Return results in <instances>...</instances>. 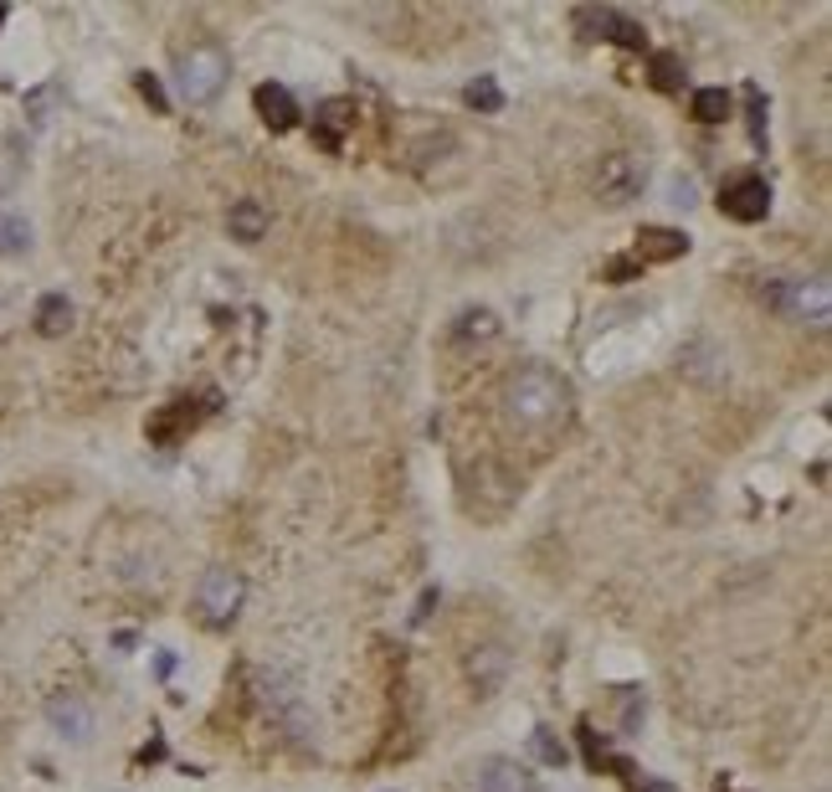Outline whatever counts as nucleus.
<instances>
[{
    "mask_svg": "<svg viewBox=\"0 0 832 792\" xmlns=\"http://www.w3.org/2000/svg\"><path fill=\"white\" fill-rule=\"evenodd\" d=\"M627 792H678L668 777H627Z\"/></svg>",
    "mask_w": 832,
    "mask_h": 792,
    "instance_id": "obj_27",
    "label": "nucleus"
},
{
    "mask_svg": "<svg viewBox=\"0 0 832 792\" xmlns=\"http://www.w3.org/2000/svg\"><path fill=\"white\" fill-rule=\"evenodd\" d=\"M227 227H232L236 242H263V232H268V212H263V201H236Z\"/></svg>",
    "mask_w": 832,
    "mask_h": 792,
    "instance_id": "obj_15",
    "label": "nucleus"
},
{
    "mask_svg": "<svg viewBox=\"0 0 832 792\" xmlns=\"http://www.w3.org/2000/svg\"><path fill=\"white\" fill-rule=\"evenodd\" d=\"M689 253V238L674 232V227H642L638 232V258L642 263H668V258H683Z\"/></svg>",
    "mask_w": 832,
    "mask_h": 792,
    "instance_id": "obj_13",
    "label": "nucleus"
},
{
    "mask_svg": "<svg viewBox=\"0 0 832 792\" xmlns=\"http://www.w3.org/2000/svg\"><path fill=\"white\" fill-rule=\"evenodd\" d=\"M135 88H139V99L150 103L155 114H170V99H165V88H159V78H150V73H139V78H135Z\"/></svg>",
    "mask_w": 832,
    "mask_h": 792,
    "instance_id": "obj_24",
    "label": "nucleus"
},
{
    "mask_svg": "<svg viewBox=\"0 0 832 792\" xmlns=\"http://www.w3.org/2000/svg\"><path fill=\"white\" fill-rule=\"evenodd\" d=\"M67 324H73V304L67 294H47L37 304V330L41 335H67Z\"/></svg>",
    "mask_w": 832,
    "mask_h": 792,
    "instance_id": "obj_17",
    "label": "nucleus"
},
{
    "mask_svg": "<svg viewBox=\"0 0 832 792\" xmlns=\"http://www.w3.org/2000/svg\"><path fill=\"white\" fill-rule=\"evenodd\" d=\"M642 186H648V165L638 155H612L601 159V176H597V191L606 206H627L632 196H642Z\"/></svg>",
    "mask_w": 832,
    "mask_h": 792,
    "instance_id": "obj_6",
    "label": "nucleus"
},
{
    "mask_svg": "<svg viewBox=\"0 0 832 792\" xmlns=\"http://www.w3.org/2000/svg\"><path fill=\"white\" fill-rule=\"evenodd\" d=\"M719 212L730 221H760L771 212V186L760 176H735L725 180V191H719Z\"/></svg>",
    "mask_w": 832,
    "mask_h": 792,
    "instance_id": "obj_7",
    "label": "nucleus"
},
{
    "mask_svg": "<svg viewBox=\"0 0 832 792\" xmlns=\"http://www.w3.org/2000/svg\"><path fill=\"white\" fill-rule=\"evenodd\" d=\"M47 720H52L57 736H67V741H88V736H93V711H88L82 694H57V700L47 705Z\"/></svg>",
    "mask_w": 832,
    "mask_h": 792,
    "instance_id": "obj_10",
    "label": "nucleus"
},
{
    "mask_svg": "<svg viewBox=\"0 0 832 792\" xmlns=\"http://www.w3.org/2000/svg\"><path fill=\"white\" fill-rule=\"evenodd\" d=\"M529 752L540 756L545 767H565V741H555V731H550V726H535V736H529Z\"/></svg>",
    "mask_w": 832,
    "mask_h": 792,
    "instance_id": "obj_20",
    "label": "nucleus"
},
{
    "mask_svg": "<svg viewBox=\"0 0 832 792\" xmlns=\"http://www.w3.org/2000/svg\"><path fill=\"white\" fill-rule=\"evenodd\" d=\"M648 78H653L658 93H678V88H683V62H678L674 52H653V58H648Z\"/></svg>",
    "mask_w": 832,
    "mask_h": 792,
    "instance_id": "obj_18",
    "label": "nucleus"
},
{
    "mask_svg": "<svg viewBox=\"0 0 832 792\" xmlns=\"http://www.w3.org/2000/svg\"><path fill=\"white\" fill-rule=\"evenodd\" d=\"M771 304L776 309H786L792 319H807V324H828V283L822 278H812V283H776L771 289Z\"/></svg>",
    "mask_w": 832,
    "mask_h": 792,
    "instance_id": "obj_8",
    "label": "nucleus"
},
{
    "mask_svg": "<svg viewBox=\"0 0 832 792\" xmlns=\"http://www.w3.org/2000/svg\"><path fill=\"white\" fill-rule=\"evenodd\" d=\"M242 592H247V582H242V572H232V566H212V572L201 576V587H195V602H201V613H206V623H232L236 608H242Z\"/></svg>",
    "mask_w": 832,
    "mask_h": 792,
    "instance_id": "obj_4",
    "label": "nucleus"
},
{
    "mask_svg": "<svg viewBox=\"0 0 832 792\" xmlns=\"http://www.w3.org/2000/svg\"><path fill=\"white\" fill-rule=\"evenodd\" d=\"M257 694H263V711H268V720H278V726H283L298 746H309V741H313L309 700H304V690L293 685L289 674H283V669H263V674H257Z\"/></svg>",
    "mask_w": 832,
    "mask_h": 792,
    "instance_id": "obj_3",
    "label": "nucleus"
},
{
    "mask_svg": "<svg viewBox=\"0 0 832 792\" xmlns=\"http://www.w3.org/2000/svg\"><path fill=\"white\" fill-rule=\"evenodd\" d=\"M52 103H57V88H37V93L26 99V108H31V119L37 124H47V108H52Z\"/></svg>",
    "mask_w": 832,
    "mask_h": 792,
    "instance_id": "obj_25",
    "label": "nucleus"
},
{
    "mask_svg": "<svg viewBox=\"0 0 832 792\" xmlns=\"http://www.w3.org/2000/svg\"><path fill=\"white\" fill-rule=\"evenodd\" d=\"M674 206H683V212L694 206V180H689V176H678V180H674Z\"/></svg>",
    "mask_w": 832,
    "mask_h": 792,
    "instance_id": "obj_28",
    "label": "nucleus"
},
{
    "mask_svg": "<svg viewBox=\"0 0 832 792\" xmlns=\"http://www.w3.org/2000/svg\"><path fill=\"white\" fill-rule=\"evenodd\" d=\"M745 124H751V144H766V93L760 88H745Z\"/></svg>",
    "mask_w": 832,
    "mask_h": 792,
    "instance_id": "obj_23",
    "label": "nucleus"
},
{
    "mask_svg": "<svg viewBox=\"0 0 832 792\" xmlns=\"http://www.w3.org/2000/svg\"><path fill=\"white\" fill-rule=\"evenodd\" d=\"M468 108H484V114H499L503 108V93H499V82L494 78H478V82H468Z\"/></svg>",
    "mask_w": 832,
    "mask_h": 792,
    "instance_id": "obj_22",
    "label": "nucleus"
},
{
    "mask_svg": "<svg viewBox=\"0 0 832 792\" xmlns=\"http://www.w3.org/2000/svg\"><path fill=\"white\" fill-rule=\"evenodd\" d=\"M694 119L699 124H725L730 119V93H725V88H699L694 93Z\"/></svg>",
    "mask_w": 832,
    "mask_h": 792,
    "instance_id": "obj_19",
    "label": "nucleus"
},
{
    "mask_svg": "<svg viewBox=\"0 0 832 792\" xmlns=\"http://www.w3.org/2000/svg\"><path fill=\"white\" fill-rule=\"evenodd\" d=\"M576 31H581L586 41H617V47H632V52L648 41L638 21L612 11V5H581V11H576Z\"/></svg>",
    "mask_w": 832,
    "mask_h": 792,
    "instance_id": "obj_5",
    "label": "nucleus"
},
{
    "mask_svg": "<svg viewBox=\"0 0 832 792\" xmlns=\"http://www.w3.org/2000/svg\"><path fill=\"white\" fill-rule=\"evenodd\" d=\"M458 340H494L499 335V319L488 315V309H468L463 319H458V330H452Z\"/></svg>",
    "mask_w": 832,
    "mask_h": 792,
    "instance_id": "obj_21",
    "label": "nucleus"
},
{
    "mask_svg": "<svg viewBox=\"0 0 832 792\" xmlns=\"http://www.w3.org/2000/svg\"><path fill=\"white\" fill-rule=\"evenodd\" d=\"M232 78V58L216 47V41H195L175 58V88L185 103H212Z\"/></svg>",
    "mask_w": 832,
    "mask_h": 792,
    "instance_id": "obj_2",
    "label": "nucleus"
},
{
    "mask_svg": "<svg viewBox=\"0 0 832 792\" xmlns=\"http://www.w3.org/2000/svg\"><path fill=\"white\" fill-rule=\"evenodd\" d=\"M349 114H355V108H349L345 99H330L324 103V108H319V119H313V139H319V150H340V144H345V129L355 119H349Z\"/></svg>",
    "mask_w": 832,
    "mask_h": 792,
    "instance_id": "obj_14",
    "label": "nucleus"
},
{
    "mask_svg": "<svg viewBox=\"0 0 832 792\" xmlns=\"http://www.w3.org/2000/svg\"><path fill=\"white\" fill-rule=\"evenodd\" d=\"M638 273V263H612V268H606V278H632Z\"/></svg>",
    "mask_w": 832,
    "mask_h": 792,
    "instance_id": "obj_30",
    "label": "nucleus"
},
{
    "mask_svg": "<svg viewBox=\"0 0 832 792\" xmlns=\"http://www.w3.org/2000/svg\"><path fill=\"white\" fill-rule=\"evenodd\" d=\"M5 16H11V11H5V5H0V26H5Z\"/></svg>",
    "mask_w": 832,
    "mask_h": 792,
    "instance_id": "obj_31",
    "label": "nucleus"
},
{
    "mask_svg": "<svg viewBox=\"0 0 832 792\" xmlns=\"http://www.w3.org/2000/svg\"><path fill=\"white\" fill-rule=\"evenodd\" d=\"M581 752H586V767H591V772H601V767H612V772L632 777V767H627V762H622V756L612 752V746H606V741H601V736L591 731V726H581Z\"/></svg>",
    "mask_w": 832,
    "mask_h": 792,
    "instance_id": "obj_16",
    "label": "nucleus"
},
{
    "mask_svg": "<svg viewBox=\"0 0 832 792\" xmlns=\"http://www.w3.org/2000/svg\"><path fill=\"white\" fill-rule=\"evenodd\" d=\"M432 608H437V587H426V592H422V602H417V613H411V623L422 628L426 617H432Z\"/></svg>",
    "mask_w": 832,
    "mask_h": 792,
    "instance_id": "obj_29",
    "label": "nucleus"
},
{
    "mask_svg": "<svg viewBox=\"0 0 832 792\" xmlns=\"http://www.w3.org/2000/svg\"><path fill=\"white\" fill-rule=\"evenodd\" d=\"M252 108H257V114H263V124H268V129H278V135L298 124V103H293V93L283 88V82H263V88L252 93Z\"/></svg>",
    "mask_w": 832,
    "mask_h": 792,
    "instance_id": "obj_11",
    "label": "nucleus"
},
{
    "mask_svg": "<svg viewBox=\"0 0 832 792\" xmlns=\"http://www.w3.org/2000/svg\"><path fill=\"white\" fill-rule=\"evenodd\" d=\"M473 782H478V792H540L535 777L524 772L520 762H509V756H484Z\"/></svg>",
    "mask_w": 832,
    "mask_h": 792,
    "instance_id": "obj_9",
    "label": "nucleus"
},
{
    "mask_svg": "<svg viewBox=\"0 0 832 792\" xmlns=\"http://www.w3.org/2000/svg\"><path fill=\"white\" fill-rule=\"evenodd\" d=\"M0 242H5L11 253H21V247L31 242V232H26V221H5V227H0Z\"/></svg>",
    "mask_w": 832,
    "mask_h": 792,
    "instance_id": "obj_26",
    "label": "nucleus"
},
{
    "mask_svg": "<svg viewBox=\"0 0 832 792\" xmlns=\"http://www.w3.org/2000/svg\"><path fill=\"white\" fill-rule=\"evenodd\" d=\"M195 422H201V412H195V401H170L159 417H150V443H159V448H170V443H180V437L191 433Z\"/></svg>",
    "mask_w": 832,
    "mask_h": 792,
    "instance_id": "obj_12",
    "label": "nucleus"
},
{
    "mask_svg": "<svg viewBox=\"0 0 832 792\" xmlns=\"http://www.w3.org/2000/svg\"><path fill=\"white\" fill-rule=\"evenodd\" d=\"M565 407H571V386L550 366H520L503 381V412L520 427H550L565 417Z\"/></svg>",
    "mask_w": 832,
    "mask_h": 792,
    "instance_id": "obj_1",
    "label": "nucleus"
}]
</instances>
